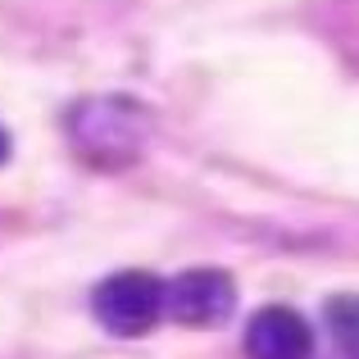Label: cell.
Here are the masks:
<instances>
[{
  "mask_svg": "<svg viewBox=\"0 0 359 359\" xmlns=\"http://www.w3.org/2000/svg\"><path fill=\"white\" fill-rule=\"evenodd\" d=\"M168 300V282H159L146 269H123L114 278H105L91 296L96 323L114 337H146L159 323Z\"/></svg>",
  "mask_w": 359,
  "mask_h": 359,
  "instance_id": "cell-1",
  "label": "cell"
},
{
  "mask_svg": "<svg viewBox=\"0 0 359 359\" xmlns=\"http://www.w3.org/2000/svg\"><path fill=\"white\" fill-rule=\"evenodd\" d=\"M237 309V282L223 269H187L168 282L164 314L182 327H219Z\"/></svg>",
  "mask_w": 359,
  "mask_h": 359,
  "instance_id": "cell-2",
  "label": "cell"
},
{
  "mask_svg": "<svg viewBox=\"0 0 359 359\" xmlns=\"http://www.w3.org/2000/svg\"><path fill=\"white\" fill-rule=\"evenodd\" d=\"M245 355L250 359H309L314 355V332L296 309L264 305L245 323Z\"/></svg>",
  "mask_w": 359,
  "mask_h": 359,
  "instance_id": "cell-3",
  "label": "cell"
},
{
  "mask_svg": "<svg viewBox=\"0 0 359 359\" xmlns=\"http://www.w3.org/2000/svg\"><path fill=\"white\" fill-rule=\"evenodd\" d=\"M327 327L341 346H359V296L327 300Z\"/></svg>",
  "mask_w": 359,
  "mask_h": 359,
  "instance_id": "cell-4",
  "label": "cell"
},
{
  "mask_svg": "<svg viewBox=\"0 0 359 359\" xmlns=\"http://www.w3.org/2000/svg\"><path fill=\"white\" fill-rule=\"evenodd\" d=\"M5 155H9V137H5V128H0V164H5Z\"/></svg>",
  "mask_w": 359,
  "mask_h": 359,
  "instance_id": "cell-5",
  "label": "cell"
}]
</instances>
